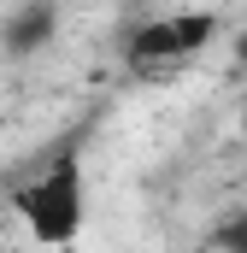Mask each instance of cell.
I'll use <instances>...</instances> for the list:
<instances>
[{"mask_svg": "<svg viewBox=\"0 0 247 253\" xmlns=\"http://www.w3.org/2000/svg\"><path fill=\"white\" fill-rule=\"evenodd\" d=\"M53 24H59V12L53 6H18V12H6V24H0V47L6 53H30V47H41L47 36H53Z\"/></svg>", "mask_w": 247, "mask_h": 253, "instance_id": "3957f363", "label": "cell"}, {"mask_svg": "<svg viewBox=\"0 0 247 253\" xmlns=\"http://www.w3.org/2000/svg\"><path fill=\"white\" fill-rule=\"evenodd\" d=\"M18 206H24V218H30L36 242H47V248L77 242V230H82V212H88V200H82V165H77V153H65V159L47 171V177H36L30 189L18 194Z\"/></svg>", "mask_w": 247, "mask_h": 253, "instance_id": "6da1fadb", "label": "cell"}, {"mask_svg": "<svg viewBox=\"0 0 247 253\" xmlns=\"http://www.w3.org/2000/svg\"><path fill=\"white\" fill-rule=\"evenodd\" d=\"M242 135H247V100H242Z\"/></svg>", "mask_w": 247, "mask_h": 253, "instance_id": "8992f818", "label": "cell"}, {"mask_svg": "<svg viewBox=\"0 0 247 253\" xmlns=\"http://www.w3.org/2000/svg\"><path fill=\"white\" fill-rule=\"evenodd\" d=\"M218 248H224V253H247V206L236 212V218L218 224Z\"/></svg>", "mask_w": 247, "mask_h": 253, "instance_id": "277c9868", "label": "cell"}, {"mask_svg": "<svg viewBox=\"0 0 247 253\" xmlns=\"http://www.w3.org/2000/svg\"><path fill=\"white\" fill-rule=\"evenodd\" d=\"M236 53H242V65H247V36H242V47H236Z\"/></svg>", "mask_w": 247, "mask_h": 253, "instance_id": "5b68a950", "label": "cell"}, {"mask_svg": "<svg viewBox=\"0 0 247 253\" xmlns=\"http://www.w3.org/2000/svg\"><path fill=\"white\" fill-rule=\"evenodd\" d=\"M218 18L212 12H171V18H147L135 24V36L124 42V59L153 71V65H177V59H194L206 42H212Z\"/></svg>", "mask_w": 247, "mask_h": 253, "instance_id": "7a4b0ae2", "label": "cell"}]
</instances>
